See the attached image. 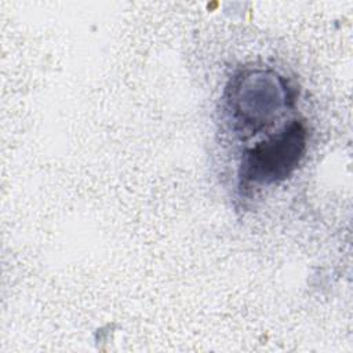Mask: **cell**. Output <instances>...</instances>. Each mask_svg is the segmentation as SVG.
I'll use <instances>...</instances> for the list:
<instances>
[{
	"label": "cell",
	"instance_id": "2",
	"mask_svg": "<svg viewBox=\"0 0 353 353\" xmlns=\"http://www.w3.org/2000/svg\"><path fill=\"white\" fill-rule=\"evenodd\" d=\"M306 138L305 124L292 120L274 135L247 149L240 164L241 182L270 185L288 178L303 157Z\"/></svg>",
	"mask_w": 353,
	"mask_h": 353
},
{
	"label": "cell",
	"instance_id": "1",
	"mask_svg": "<svg viewBox=\"0 0 353 353\" xmlns=\"http://www.w3.org/2000/svg\"><path fill=\"white\" fill-rule=\"evenodd\" d=\"M225 101L234 130L241 137H250L272 125L294 99L284 77L255 69L230 80Z\"/></svg>",
	"mask_w": 353,
	"mask_h": 353
}]
</instances>
